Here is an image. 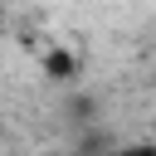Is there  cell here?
<instances>
[{"label":"cell","instance_id":"1","mask_svg":"<svg viewBox=\"0 0 156 156\" xmlns=\"http://www.w3.org/2000/svg\"><path fill=\"white\" fill-rule=\"evenodd\" d=\"M68 156H156V146L136 141V146H107V151H68Z\"/></svg>","mask_w":156,"mask_h":156}]
</instances>
